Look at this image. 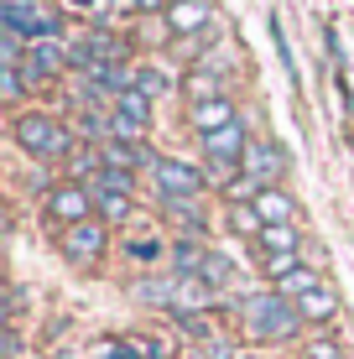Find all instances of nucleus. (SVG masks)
<instances>
[{
  "instance_id": "1",
  "label": "nucleus",
  "mask_w": 354,
  "mask_h": 359,
  "mask_svg": "<svg viewBox=\"0 0 354 359\" xmlns=\"http://www.w3.org/2000/svg\"><path fill=\"white\" fill-rule=\"evenodd\" d=\"M235 323H240V339L245 344H292V339H302V313H297V302H287L282 292H250V297H240V307H235Z\"/></svg>"
},
{
  "instance_id": "2",
  "label": "nucleus",
  "mask_w": 354,
  "mask_h": 359,
  "mask_svg": "<svg viewBox=\"0 0 354 359\" xmlns=\"http://www.w3.org/2000/svg\"><path fill=\"white\" fill-rule=\"evenodd\" d=\"M11 141H16L32 162H68V156L79 151V130H73L63 115H53V109H21V115L11 120Z\"/></svg>"
},
{
  "instance_id": "3",
  "label": "nucleus",
  "mask_w": 354,
  "mask_h": 359,
  "mask_svg": "<svg viewBox=\"0 0 354 359\" xmlns=\"http://www.w3.org/2000/svg\"><path fill=\"white\" fill-rule=\"evenodd\" d=\"M57 255L73 271H100L104 255H109V224L104 219H83V224L57 229Z\"/></svg>"
},
{
  "instance_id": "4",
  "label": "nucleus",
  "mask_w": 354,
  "mask_h": 359,
  "mask_svg": "<svg viewBox=\"0 0 354 359\" xmlns=\"http://www.w3.org/2000/svg\"><path fill=\"white\" fill-rule=\"evenodd\" d=\"M42 214L53 219L57 229H68V224H83V219H100V203H94V188H89V182L63 177V182H53V188H47Z\"/></svg>"
},
{
  "instance_id": "5",
  "label": "nucleus",
  "mask_w": 354,
  "mask_h": 359,
  "mask_svg": "<svg viewBox=\"0 0 354 359\" xmlns=\"http://www.w3.org/2000/svg\"><path fill=\"white\" fill-rule=\"evenodd\" d=\"M151 188H156V198H203L214 182H209L203 167L182 162V156H162V162L151 167Z\"/></svg>"
},
{
  "instance_id": "6",
  "label": "nucleus",
  "mask_w": 354,
  "mask_h": 359,
  "mask_svg": "<svg viewBox=\"0 0 354 359\" xmlns=\"http://www.w3.org/2000/svg\"><path fill=\"white\" fill-rule=\"evenodd\" d=\"M0 32H16L21 42H53V36L63 32V21L47 6H6V0H0Z\"/></svg>"
},
{
  "instance_id": "7",
  "label": "nucleus",
  "mask_w": 354,
  "mask_h": 359,
  "mask_svg": "<svg viewBox=\"0 0 354 359\" xmlns=\"http://www.w3.org/2000/svg\"><path fill=\"white\" fill-rule=\"evenodd\" d=\"M68 73V42H27V57H21V79L27 89H47Z\"/></svg>"
},
{
  "instance_id": "8",
  "label": "nucleus",
  "mask_w": 354,
  "mask_h": 359,
  "mask_svg": "<svg viewBox=\"0 0 354 359\" xmlns=\"http://www.w3.org/2000/svg\"><path fill=\"white\" fill-rule=\"evenodd\" d=\"M240 172L245 177H255L261 188H282L287 182V172H292V156H287V146L282 141H250V151H245V162H240Z\"/></svg>"
},
{
  "instance_id": "9",
  "label": "nucleus",
  "mask_w": 354,
  "mask_h": 359,
  "mask_svg": "<svg viewBox=\"0 0 354 359\" xmlns=\"http://www.w3.org/2000/svg\"><path fill=\"white\" fill-rule=\"evenodd\" d=\"M250 141H255V135L245 130V120H235V126H224V130L203 135V141H198V151H203V162L240 167V162H245V151H250Z\"/></svg>"
},
{
  "instance_id": "10",
  "label": "nucleus",
  "mask_w": 354,
  "mask_h": 359,
  "mask_svg": "<svg viewBox=\"0 0 354 359\" xmlns=\"http://www.w3.org/2000/svg\"><path fill=\"white\" fill-rule=\"evenodd\" d=\"M229 94V68H219L214 57H203L198 68H182V99L203 104V99H224Z\"/></svg>"
},
{
  "instance_id": "11",
  "label": "nucleus",
  "mask_w": 354,
  "mask_h": 359,
  "mask_svg": "<svg viewBox=\"0 0 354 359\" xmlns=\"http://www.w3.org/2000/svg\"><path fill=\"white\" fill-rule=\"evenodd\" d=\"M162 21H167V32H172V36H203V32L219 27V11L209 6V0H182V6H167L162 11Z\"/></svg>"
},
{
  "instance_id": "12",
  "label": "nucleus",
  "mask_w": 354,
  "mask_h": 359,
  "mask_svg": "<svg viewBox=\"0 0 354 359\" xmlns=\"http://www.w3.org/2000/svg\"><path fill=\"white\" fill-rule=\"evenodd\" d=\"M162 219H172L177 234L188 240H209V219H203V198H156Z\"/></svg>"
},
{
  "instance_id": "13",
  "label": "nucleus",
  "mask_w": 354,
  "mask_h": 359,
  "mask_svg": "<svg viewBox=\"0 0 354 359\" xmlns=\"http://www.w3.org/2000/svg\"><path fill=\"white\" fill-rule=\"evenodd\" d=\"M235 120H240L235 94H224V99H203V104H188V126L198 130V141H203V135H214V130H224V126H235Z\"/></svg>"
},
{
  "instance_id": "14",
  "label": "nucleus",
  "mask_w": 354,
  "mask_h": 359,
  "mask_svg": "<svg viewBox=\"0 0 354 359\" xmlns=\"http://www.w3.org/2000/svg\"><path fill=\"white\" fill-rule=\"evenodd\" d=\"M209 250H214L209 240H188V234H172V240H167V271H172V276H198L203 261H209Z\"/></svg>"
},
{
  "instance_id": "15",
  "label": "nucleus",
  "mask_w": 354,
  "mask_h": 359,
  "mask_svg": "<svg viewBox=\"0 0 354 359\" xmlns=\"http://www.w3.org/2000/svg\"><path fill=\"white\" fill-rule=\"evenodd\" d=\"M214 287L209 281H198V276H177V287H172V307L167 313L172 318H188V313H214Z\"/></svg>"
},
{
  "instance_id": "16",
  "label": "nucleus",
  "mask_w": 354,
  "mask_h": 359,
  "mask_svg": "<svg viewBox=\"0 0 354 359\" xmlns=\"http://www.w3.org/2000/svg\"><path fill=\"white\" fill-rule=\"evenodd\" d=\"M297 313H302V323H308V328H334V318H339V292L323 281L318 292H308V297L297 302Z\"/></svg>"
},
{
  "instance_id": "17",
  "label": "nucleus",
  "mask_w": 354,
  "mask_h": 359,
  "mask_svg": "<svg viewBox=\"0 0 354 359\" xmlns=\"http://www.w3.org/2000/svg\"><path fill=\"white\" fill-rule=\"evenodd\" d=\"M255 214H261V224H297V198L287 188H266L255 198Z\"/></svg>"
},
{
  "instance_id": "18",
  "label": "nucleus",
  "mask_w": 354,
  "mask_h": 359,
  "mask_svg": "<svg viewBox=\"0 0 354 359\" xmlns=\"http://www.w3.org/2000/svg\"><path fill=\"white\" fill-rule=\"evenodd\" d=\"M255 250L261 255H302V229L297 224H266Z\"/></svg>"
},
{
  "instance_id": "19",
  "label": "nucleus",
  "mask_w": 354,
  "mask_h": 359,
  "mask_svg": "<svg viewBox=\"0 0 354 359\" xmlns=\"http://www.w3.org/2000/svg\"><path fill=\"white\" fill-rule=\"evenodd\" d=\"M172 287H177V276H172V271H156V276L130 281V297H141L146 307H172Z\"/></svg>"
},
{
  "instance_id": "20",
  "label": "nucleus",
  "mask_w": 354,
  "mask_h": 359,
  "mask_svg": "<svg viewBox=\"0 0 354 359\" xmlns=\"http://www.w3.org/2000/svg\"><path fill=\"white\" fill-rule=\"evenodd\" d=\"M323 287V271L318 266H308V261H302L297 271H287V276L282 281H276V287L271 292H282L287 297V302H302V297H308V292H318Z\"/></svg>"
},
{
  "instance_id": "21",
  "label": "nucleus",
  "mask_w": 354,
  "mask_h": 359,
  "mask_svg": "<svg viewBox=\"0 0 354 359\" xmlns=\"http://www.w3.org/2000/svg\"><path fill=\"white\" fill-rule=\"evenodd\" d=\"M109 115H120V120H130V126H141V130H151V94H141V89H130V94H120L115 104H109Z\"/></svg>"
},
{
  "instance_id": "22",
  "label": "nucleus",
  "mask_w": 354,
  "mask_h": 359,
  "mask_svg": "<svg viewBox=\"0 0 354 359\" xmlns=\"http://www.w3.org/2000/svg\"><path fill=\"white\" fill-rule=\"evenodd\" d=\"M224 224L240 234V240H261V214H255V203H224Z\"/></svg>"
},
{
  "instance_id": "23",
  "label": "nucleus",
  "mask_w": 354,
  "mask_h": 359,
  "mask_svg": "<svg viewBox=\"0 0 354 359\" xmlns=\"http://www.w3.org/2000/svg\"><path fill=\"white\" fill-rule=\"evenodd\" d=\"M94 203H100L104 224H130L136 219V198H125V193H94Z\"/></svg>"
},
{
  "instance_id": "24",
  "label": "nucleus",
  "mask_w": 354,
  "mask_h": 359,
  "mask_svg": "<svg viewBox=\"0 0 354 359\" xmlns=\"http://www.w3.org/2000/svg\"><path fill=\"white\" fill-rule=\"evenodd\" d=\"M198 281H209L214 292H224L229 281H235V261H229V255H219V250H209V261H203Z\"/></svg>"
},
{
  "instance_id": "25",
  "label": "nucleus",
  "mask_w": 354,
  "mask_h": 359,
  "mask_svg": "<svg viewBox=\"0 0 354 359\" xmlns=\"http://www.w3.org/2000/svg\"><path fill=\"white\" fill-rule=\"evenodd\" d=\"M136 182H141L136 172H115V167H104L100 177L89 182V188H94V193H125V198H136Z\"/></svg>"
},
{
  "instance_id": "26",
  "label": "nucleus",
  "mask_w": 354,
  "mask_h": 359,
  "mask_svg": "<svg viewBox=\"0 0 354 359\" xmlns=\"http://www.w3.org/2000/svg\"><path fill=\"white\" fill-rule=\"evenodd\" d=\"M141 94H151V99H162V94H172V73H167L162 63H141V83H136Z\"/></svg>"
},
{
  "instance_id": "27",
  "label": "nucleus",
  "mask_w": 354,
  "mask_h": 359,
  "mask_svg": "<svg viewBox=\"0 0 354 359\" xmlns=\"http://www.w3.org/2000/svg\"><path fill=\"white\" fill-rule=\"evenodd\" d=\"M302 359H344V344L334 333H313V339H302Z\"/></svg>"
},
{
  "instance_id": "28",
  "label": "nucleus",
  "mask_w": 354,
  "mask_h": 359,
  "mask_svg": "<svg viewBox=\"0 0 354 359\" xmlns=\"http://www.w3.org/2000/svg\"><path fill=\"white\" fill-rule=\"evenodd\" d=\"M0 99L21 115V99H27V79H21V68H0Z\"/></svg>"
},
{
  "instance_id": "29",
  "label": "nucleus",
  "mask_w": 354,
  "mask_h": 359,
  "mask_svg": "<svg viewBox=\"0 0 354 359\" xmlns=\"http://www.w3.org/2000/svg\"><path fill=\"white\" fill-rule=\"evenodd\" d=\"M141 344H146V359H172V354H177V349H172V339H156V333H146Z\"/></svg>"
},
{
  "instance_id": "30",
  "label": "nucleus",
  "mask_w": 354,
  "mask_h": 359,
  "mask_svg": "<svg viewBox=\"0 0 354 359\" xmlns=\"http://www.w3.org/2000/svg\"><path fill=\"white\" fill-rule=\"evenodd\" d=\"M125 6H136V11H146V16H156V11H167V0H125Z\"/></svg>"
},
{
  "instance_id": "31",
  "label": "nucleus",
  "mask_w": 354,
  "mask_h": 359,
  "mask_svg": "<svg viewBox=\"0 0 354 359\" xmlns=\"http://www.w3.org/2000/svg\"><path fill=\"white\" fill-rule=\"evenodd\" d=\"M6 6H42V0H6Z\"/></svg>"
},
{
  "instance_id": "32",
  "label": "nucleus",
  "mask_w": 354,
  "mask_h": 359,
  "mask_svg": "<svg viewBox=\"0 0 354 359\" xmlns=\"http://www.w3.org/2000/svg\"><path fill=\"white\" fill-rule=\"evenodd\" d=\"M73 6H94V0H73Z\"/></svg>"
},
{
  "instance_id": "33",
  "label": "nucleus",
  "mask_w": 354,
  "mask_h": 359,
  "mask_svg": "<svg viewBox=\"0 0 354 359\" xmlns=\"http://www.w3.org/2000/svg\"><path fill=\"white\" fill-rule=\"evenodd\" d=\"M240 359H261V354H240Z\"/></svg>"
},
{
  "instance_id": "34",
  "label": "nucleus",
  "mask_w": 354,
  "mask_h": 359,
  "mask_svg": "<svg viewBox=\"0 0 354 359\" xmlns=\"http://www.w3.org/2000/svg\"><path fill=\"white\" fill-rule=\"evenodd\" d=\"M167 6H182V0H167Z\"/></svg>"
}]
</instances>
